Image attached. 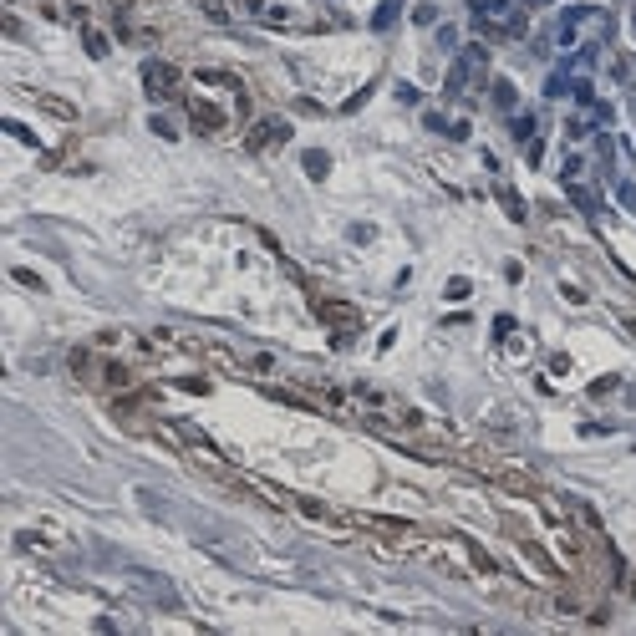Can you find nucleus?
<instances>
[{"instance_id":"f257e3e1","label":"nucleus","mask_w":636,"mask_h":636,"mask_svg":"<svg viewBox=\"0 0 636 636\" xmlns=\"http://www.w3.org/2000/svg\"><path fill=\"white\" fill-rule=\"evenodd\" d=\"M123 580H127V586H133L138 595H148V601H173V580H168V575H153V570H138V565H127L123 570Z\"/></svg>"},{"instance_id":"f03ea898","label":"nucleus","mask_w":636,"mask_h":636,"mask_svg":"<svg viewBox=\"0 0 636 636\" xmlns=\"http://www.w3.org/2000/svg\"><path fill=\"white\" fill-rule=\"evenodd\" d=\"M142 87H148V97H173L178 92V67H168V61H148L142 67Z\"/></svg>"},{"instance_id":"7ed1b4c3","label":"nucleus","mask_w":636,"mask_h":636,"mask_svg":"<svg viewBox=\"0 0 636 636\" xmlns=\"http://www.w3.org/2000/svg\"><path fill=\"white\" fill-rule=\"evenodd\" d=\"M189 118H193L199 133H219V127H224V112H219L214 102H189Z\"/></svg>"},{"instance_id":"20e7f679","label":"nucleus","mask_w":636,"mask_h":636,"mask_svg":"<svg viewBox=\"0 0 636 636\" xmlns=\"http://www.w3.org/2000/svg\"><path fill=\"white\" fill-rule=\"evenodd\" d=\"M285 138H290V127H285L280 118H270V123H259L250 133V148H270V142H285Z\"/></svg>"},{"instance_id":"39448f33","label":"nucleus","mask_w":636,"mask_h":636,"mask_svg":"<svg viewBox=\"0 0 636 636\" xmlns=\"http://www.w3.org/2000/svg\"><path fill=\"white\" fill-rule=\"evenodd\" d=\"M321 316H326L331 326H341V336H352V331H357V310H352V306H341V301H336V306H321Z\"/></svg>"},{"instance_id":"423d86ee","label":"nucleus","mask_w":636,"mask_h":636,"mask_svg":"<svg viewBox=\"0 0 636 636\" xmlns=\"http://www.w3.org/2000/svg\"><path fill=\"white\" fill-rule=\"evenodd\" d=\"M611 76H616L621 87H631V92H636V56H631V51H621V56L611 61Z\"/></svg>"},{"instance_id":"0eeeda50","label":"nucleus","mask_w":636,"mask_h":636,"mask_svg":"<svg viewBox=\"0 0 636 636\" xmlns=\"http://www.w3.org/2000/svg\"><path fill=\"white\" fill-rule=\"evenodd\" d=\"M397 6H402V0H382V6H377V16H372V25H377V31H387V25L397 21Z\"/></svg>"},{"instance_id":"6e6552de","label":"nucleus","mask_w":636,"mask_h":636,"mask_svg":"<svg viewBox=\"0 0 636 636\" xmlns=\"http://www.w3.org/2000/svg\"><path fill=\"white\" fill-rule=\"evenodd\" d=\"M41 107H46V112H56V118H67V123L76 118V107H72V102H61V97H41Z\"/></svg>"},{"instance_id":"1a4fd4ad","label":"nucleus","mask_w":636,"mask_h":636,"mask_svg":"<svg viewBox=\"0 0 636 636\" xmlns=\"http://www.w3.org/2000/svg\"><path fill=\"white\" fill-rule=\"evenodd\" d=\"M499 204L509 209V219H524V204H519V193H514V189H499Z\"/></svg>"},{"instance_id":"9d476101","label":"nucleus","mask_w":636,"mask_h":636,"mask_svg":"<svg viewBox=\"0 0 636 636\" xmlns=\"http://www.w3.org/2000/svg\"><path fill=\"white\" fill-rule=\"evenodd\" d=\"M306 173H310V178L326 173V153H306Z\"/></svg>"},{"instance_id":"9b49d317","label":"nucleus","mask_w":636,"mask_h":636,"mask_svg":"<svg viewBox=\"0 0 636 636\" xmlns=\"http://www.w3.org/2000/svg\"><path fill=\"white\" fill-rule=\"evenodd\" d=\"M87 51H92V56H107V36H102V31H87Z\"/></svg>"},{"instance_id":"f8f14e48","label":"nucleus","mask_w":636,"mask_h":636,"mask_svg":"<svg viewBox=\"0 0 636 636\" xmlns=\"http://www.w3.org/2000/svg\"><path fill=\"white\" fill-rule=\"evenodd\" d=\"M138 504H142V509H153V514H163V499L153 494V489H138Z\"/></svg>"},{"instance_id":"ddd939ff","label":"nucleus","mask_w":636,"mask_h":636,"mask_svg":"<svg viewBox=\"0 0 636 636\" xmlns=\"http://www.w3.org/2000/svg\"><path fill=\"white\" fill-rule=\"evenodd\" d=\"M494 102H499V107H514V87L509 82H494Z\"/></svg>"},{"instance_id":"4468645a","label":"nucleus","mask_w":636,"mask_h":636,"mask_svg":"<svg viewBox=\"0 0 636 636\" xmlns=\"http://www.w3.org/2000/svg\"><path fill=\"white\" fill-rule=\"evenodd\" d=\"M412 21H418V25H433L438 10H433V6H418V10H412Z\"/></svg>"},{"instance_id":"2eb2a0df","label":"nucleus","mask_w":636,"mask_h":636,"mask_svg":"<svg viewBox=\"0 0 636 636\" xmlns=\"http://www.w3.org/2000/svg\"><path fill=\"white\" fill-rule=\"evenodd\" d=\"M616 199L626 204V209H636V184H621V189H616Z\"/></svg>"},{"instance_id":"dca6fc26","label":"nucleus","mask_w":636,"mask_h":636,"mask_svg":"<svg viewBox=\"0 0 636 636\" xmlns=\"http://www.w3.org/2000/svg\"><path fill=\"white\" fill-rule=\"evenodd\" d=\"M153 133H158V138H173V133H178V127H173V123H168V118H153Z\"/></svg>"},{"instance_id":"f3484780","label":"nucleus","mask_w":636,"mask_h":636,"mask_svg":"<svg viewBox=\"0 0 636 636\" xmlns=\"http://www.w3.org/2000/svg\"><path fill=\"white\" fill-rule=\"evenodd\" d=\"M529 6H544V0H529Z\"/></svg>"},{"instance_id":"a211bd4d","label":"nucleus","mask_w":636,"mask_h":636,"mask_svg":"<svg viewBox=\"0 0 636 636\" xmlns=\"http://www.w3.org/2000/svg\"><path fill=\"white\" fill-rule=\"evenodd\" d=\"M631 25H636V10H631Z\"/></svg>"}]
</instances>
